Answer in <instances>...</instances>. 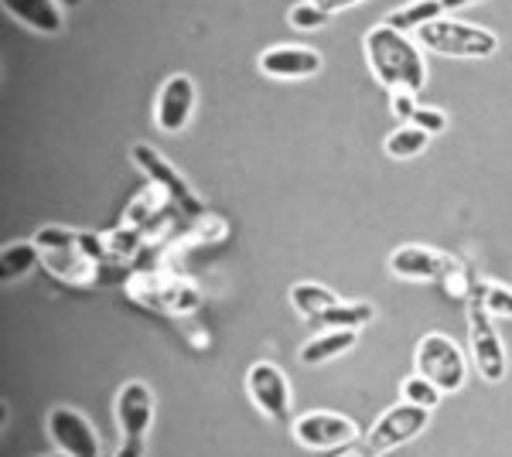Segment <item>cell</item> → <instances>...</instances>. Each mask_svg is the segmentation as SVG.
<instances>
[{"label": "cell", "instance_id": "cell-1", "mask_svg": "<svg viewBox=\"0 0 512 457\" xmlns=\"http://www.w3.org/2000/svg\"><path fill=\"white\" fill-rule=\"evenodd\" d=\"M366 58L373 79L390 93L417 96L427 86V62L420 55V48L386 21L366 31Z\"/></svg>", "mask_w": 512, "mask_h": 457}, {"label": "cell", "instance_id": "cell-2", "mask_svg": "<svg viewBox=\"0 0 512 457\" xmlns=\"http://www.w3.org/2000/svg\"><path fill=\"white\" fill-rule=\"evenodd\" d=\"M41 249V263L52 277H59L62 284L72 287H93L99 280V260L82 249V232L62 229V226H45L31 239Z\"/></svg>", "mask_w": 512, "mask_h": 457}, {"label": "cell", "instance_id": "cell-3", "mask_svg": "<svg viewBox=\"0 0 512 457\" xmlns=\"http://www.w3.org/2000/svg\"><path fill=\"white\" fill-rule=\"evenodd\" d=\"M417 41L427 52L448 55V58H472V62L492 58L495 48H499V38L489 28H478V24H465L454 18H437L431 24H424L417 31Z\"/></svg>", "mask_w": 512, "mask_h": 457}, {"label": "cell", "instance_id": "cell-4", "mask_svg": "<svg viewBox=\"0 0 512 457\" xmlns=\"http://www.w3.org/2000/svg\"><path fill=\"white\" fill-rule=\"evenodd\" d=\"M427 413L431 410H420V406H410V403L393 406V410H386L383 417L376 420V427L369 430L366 437L349 444L338 457H386L390 451H396V447L410 444L417 434H424Z\"/></svg>", "mask_w": 512, "mask_h": 457}, {"label": "cell", "instance_id": "cell-5", "mask_svg": "<svg viewBox=\"0 0 512 457\" xmlns=\"http://www.w3.org/2000/svg\"><path fill=\"white\" fill-rule=\"evenodd\" d=\"M417 372L424 379H431L441 393H461L468 382V365L461 348L451 342L441 331H431V335L420 338L417 345Z\"/></svg>", "mask_w": 512, "mask_h": 457}, {"label": "cell", "instance_id": "cell-6", "mask_svg": "<svg viewBox=\"0 0 512 457\" xmlns=\"http://www.w3.org/2000/svg\"><path fill=\"white\" fill-rule=\"evenodd\" d=\"M130 157H134L137 168L151 178V185L161 188L164 195H168V202H175L181 212H188V215H202L205 212L202 198H198L195 188L185 181V174H181L164 154L154 151L151 144H134V147H130Z\"/></svg>", "mask_w": 512, "mask_h": 457}, {"label": "cell", "instance_id": "cell-7", "mask_svg": "<svg viewBox=\"0 0 512 457\" xmlns=\"http://www.w3.org/2000/svg\"><path fill=\"white\" fill-rule=\"evenodd\" d=\"M468 345H472L478 376L485 382L506 379V345H502L499 328H495L492 314L485 311L482 301H468Z\"/></svg>", "mask_w": 512, "mask_h": 457}, {"label": "cell", "instance_id": "cell-8", "mask_svg": "<svg viewBox=\"0 0 512 457\" xmlns=\"http://www.w3.org/2000/svg\"><path fill=\"white\" fill-rule=\"evenodd\" d=\"M246 393L256 410L267 420L284 423L291 420V382H287L284 372L277 369L274 362H253L250 372H246Z\"/></svg>", "mask_w": 512, "mask_h": 457}, {"label": "cell", "instance_id": "cell-9", "mask_svg": "<svg viewBox=\"0 0 512 457\" xmlns=\"http://www.w3.org/2000/svg\"><path fill=\"white\" fill-rule=\"evenodd\" d=\"M154 420V393L147 382L130 379L120 386L117 393V427L123 444L130 447H144L147 444V430Z\"/></svg>", "mask_w": 512, "mask_h": 457}, {"label": "cell", "instance_id": "cell-10", "mask_svg": "<svg viewBox=\"0 0 512 457\" xmlns=\"http://www.w3.org/2000/svg\"><path fill=\"white\" fill-rule=\"evenodd\" d=\"M45 430L52 437V444L69 457H99V434L93 423L82 417L72 406H55L48 410Z\"/></svg>", "mask_w": 512, "mask_h": 457}, {"label": "cell", "instance_id": "cell-11", "mask_svg": "<svg viewBox=\"0 0 512 457\" xmlns=\"http://www.w3.org/2000/svg\"><path fill=\"white\" fill-rule=\"evenodd\" d=\"M294 440L308 451H332L355 444L359 427L342 413H304L301 420H294Z\"/></svg>", "mask_w": 512, "mask_h": 457}, {"label": "cell", "instance_id": "cell-12", "mask_svg": "<svg viewBox=\"0 0 512 457\" xmlns=\"http://www.w3.org/2000/svg\"><path fill=\"white\" fill-rule=\"evenodd\" d=\"M195 113V79L178 72L161 86L158 103H154V123L164 134H181Z\"/></svg>", "mask_w": 512, "mask_h": 457}, {"label": "cell", "instance_id": "cell-13", "mask_svg": "<svg viewBox=\"0 0 512 457\" xmlns=\"http://www.w3.org/2000/svg\"><path fill=\"white\" fill-rule=\"evenodd\" d=\"M256 65L270 79H311L321 72V55L304 45H274L267 52H260Z\"/></svg>", "mask_w": 512, "mask_h": 457}, {"label": "cell", "instance_id": "cell-14", "mask_svg": "<svg viewBox=\"0 0 512 457\" xmlns=\"http://www.w3.org/2000/svg\"><path fill=\"white\" fill-rule=\"evenodd\" d=\"M454 256H444L427 246H400L390 256V273L403 280H444L454 270Z\"/></svg>", "mask_w": 512, "mask_h": 457}, {"label": "cell", "instance_id": "cell-15", "mask_svg": "<svg viewBox=\"0 0 512 457\" xmlns=\"http://www.w3.org/2000/svg\"><path fill=\"white\" fill-rule=\"evenodd\" d=\"M4 11L38 35H59L65 28L62 7L55 0H4Z\"/></svg>", "mask_w": 512, "mask_h": 457}, {"label": "cell", "instance_id": "cell-16", "mask_svg": "<svg viewBox=\"0 0 512 457\" xmlns=\"http://www.w3.org/2000/svg\"><path fill=\"white\" fill-rule=\"evenodd\" d=\"M137 301L158 307L164 314H192L198 307V290L192 284H178V280H151L147 294H137Z\"/></svg>", "mask_w": 512, "mask_h": 457}, {"label": "cell", "instance_id": "cell-17", "mask_svg": "<svg viewBox=\"0 0 512 457\" xmlns=\"http://www.w3.org/2000/svg\"><path fill=\"white\" fill-rule=\"evenodd\" d=\"M359 342V331L355 328H332V331H318L315 338H308V342L301 345V352H297V359L304 365H325L338 359V355H345L349 348H355Z\"/></svg>", "mask_w": 512, "mask_h": 457}, {"label": "cell", "instance_id": "cell-18", "mask_svg": "<svg viewBox=\"0 0 512 457\" xmlns=\"http://www.w3.org/2000/svg\"><path fill=\"white\" fill-rule=\"evenodd\" d=\"M376 318V307L366 304V301H355V304H335L328 307V311L315 314V318H308V324L315 331H332V328H366L369 321Z\"/></svg>", "mask_w": 512, "mask_h": 457}, {"label": "cell", "instance_id": "cell-19", "mask_svg": "<svg viewBox=\"0 0 512 457\" xmlns=\"http://www.w3.org/2000/svg\"><path fill=\"white\" fill-rule=\"evenodd\" d=\"M41 263V249L35 243H7L0 249V280L18 284Z\"/></svg>", "mask_w": 512, "mask_h": 457}, {"label": "cell", "instance_id": "cell-20", "mask_svg": "<svg viewBox=\"0 0 512 457\" xmlns=\"http://www.w3.org/2000/svg\"><path fill=\"white\" fill-rule=\"evenodd\" d=\"M437 18H444V7H441V0H410V4H403V7H396V11L386 18V24L396 31H417L424 28V24H431Z\"/></svg>", "mask_w": 512, "mask_h": 457}, {"label": "cell", "instance_id": "cell-21", "mask_svg": "<svg viewBox=\"0 0 512 457\" xmlns=\"http://www.w3.org/2000/svg\"><path fill=\"white\" fill-rule=\"evenodd\" d=\"M342 304V297L335 294V290H328L325 284H311V280H304V284H294L291 287V307L297 314H301L304 321L315 318V314L328 311V307Z\"/></svg>", "mask_w": 512, "mask_h": 457}, {"label": "cell", "instance_id": "cell-22", "mask_svg": "<svg viewBox=\"0 0 512 457\" xmlns=\"http://www.w3.org/2000/svg\"><path fill=\"white\" fill-rule=\"evenodd\" d=\"M427 144H431V134H424L420 127H414V123H403V127H396L390 137H386L383 151L396 157V161H410V157L424 154Z\"/></svg>", "mask_w": 512, "mask_h": 457}, {"label": "cell", "instance_id": "cell-23", "mask_svg": "<svg viewBox=\"0 0 512 457\" xmlns=\"http://www.w3.org/2000/svg\"><path fill=\"white\" fill-rule=\"evenodd\" d=\"M332 18H335V11L315 4V0H301V4H294L291 11H287V24H291L294 31H318V28H325V24H332Z\"/></svg>", "mask_w": 512, "mask_h": 457}, {"label": "cell", "instance_id": "cell-24", "mask_svg": "<svg viewBox=\"0 0 512 457\" xmlns=\"http://www.w3.org/2000/svg\"><path fill=\"white\" fill-rule=\"evenodd\" d=\"M403 403H410V406H420V410H434L437 403L444 400V393L434 386L431 379H424L417 372V376H410V379H403Z\"/></svg>", "mask_w": 512, "mask_h": 457}, {"label": "cell", "instance_id": "cell-25", "mask_svg": "<svg viewBox=\"0 0 512 457\" xmlns=\"http://www.w3.org/2000/svg\"><path fill=\"white\" fill-rule=\"evenodd\" d=\"M161 198H168L164 191H144V195H137L134 202H130V209L123 212V226L130 229H144L147 222H151V215L161 209Z\"/></svg>", "mask_w": 512, "mask_h": 457}, {"label": "cell", "instance_id": "cell-26", "mask_svg": "<svg viewBox=\"0 0 512 457\" xmlns=\"http://www.w3.org/2000/svg\"><path fill=\"white\" fill-rule=\"evenodd\" d=\"M475 301H482V307L492 314V318H512V290L509 287L482 284V294H478Z\"/></svg>", "mask_w": 512, "mask_h": 457}, {"label": "cell", "instance_id": "cell-27", "mask_svg": "<svg viewBox=\"0 0 512 457\" xmlns=\"http://www.w3.org/2000/svg\"><path fill=\"white\" fill-rule=\"evenodd\" d=\"M414 127H420L424 134H444V127H448V116H444L441 110H434V106H417V113H414Z\"/></svg>", "mask_w": 512, "mask_h": 457}, {"label": "cell", "instance_id": "cell-28", "mask_svg": "<svg viewBox=\"0 0 512 457\" xmlns=\"http://www.w3.org/2000/svg\"><path fill=\"white\" fill-rule=\"evenodd\" d=\"M417 106H420V103H417V96H414V93H393V96H390V110H393L396 120H403V123L414 120Z\"/></svg>", "mask_w": 512, "mask_h": 457}, {"label": "cell", "instance_id": "cell-29", "mask_svg": "<svg viewBox=\"0 0 512 457\" xmlns=\"http://www.w3.org/2000/svg\"><path fill=\"white\" fill-rule=\"evenodd\" d=\"M315 4L321 7H328V11H345V7H355V4H362V0H315Z\"/></svg>", "mask_w": 512, "mask_h": 457}, {"label": "cell", "instance_id": "cell-30", "mask_svg": "<svg viewBox=\"0 0 512 457\" xmlns=\"http://www.w3.org/2000/svg\"><path fill=\"white\" fill-rule=\"evenodd\" d=\"M472 4H478V0H441L444 14H448V11H461V7H472Z\"/></svg>", "mask_w": 512, "mask_h": 457}, {"label": "cell", "instance_id": "cell-31", "mask_svg": "<svg viewBox=\"0 0 512 457\" xmlns=\"http://www.w3.org/2000/svg\"><path fill=\"white\" fill-rule=\"evenodd\" d=\"M117 457H144V447H130V444H123Z\"/></svg>", "mask_w": 512, "mask_h": 457}, {"label": "cell", "instance_id": "cell-32", "mask_svg": "<svg viewBox=\"0 0 512 457\" xmlns=\"http://www.w3.org/2000/svg\"><path fill=\"white\" fill-rule=\"evenodd\" d=\"M55 4H59V7H62V11H65V7H69V11H72V7H79V4H82V0H55Z\"/></svg>", "mask_w": 512, "mask_h": 457}, {"label": "cell", "instance_id": "cell-33", "mask_svg": "<svg viewBox=\"0 0 512 457\" xmlns=\"http://www.w3.org/2000/svg\"><path fill=\"white\" fill-rule=\"evenodd\" d=\"M48 457H69V454H62V451H59V454H48Z\"/></svg>", "mask_w": 512, "mask_h": 457}]
</instances>
